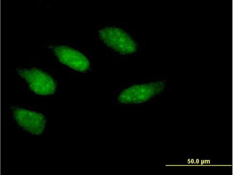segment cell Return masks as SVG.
<instances>
[{
    "label": "cell",
    "mask_w": 233,
    "mask_h": 175,
    "mask_svg": "<svg viewBox=\"0 0 233 175\" xmlns=\"http://www.w3.org/2000/svg\"><path fill=\"white\" fill-rule=\"evenodd\" d=\"M199 162V160L198 159H196V163L197 164H198Z\"/></svg>",
    "instance_id": "5"
},
{
    "label": "cell",
    "mask_w": 233,
    "mask_h": 175,
    "mask_svg": "<svg viewBox=\"0 0 233 175\" xmlns=\"http://www.w3.org/2000/svg\"><path fill=\"white\" fill-rule=\"evenodd\" d=\"M16 70L27 84L30 90L36 94L50 95L56 93V82L47 73L36 68H18Z\"/></svg>",
    "instance_id": "1"
},
{
    "label": "cell",
    "mask_w": 233,
    "mask_h": 175,
    "mask_svg": "<svg viewBox=\"0 0 233 175\" xmlns=\"http://www.w3.org/2000/svg\"><path fill=\"white\" fill-rule=\"evenodd\" d=\"M100 39L107 46L123 54H129L135 50L133 41L121 29L107 27L98 31Z\"/></svg>",
    "instance_id": "3"
},
{
    "label": "cell",
    "mask_w": 233,
    "mask_h": 175,
    "mask_svg": "<svg viewBox=\"0 0 233 175\" xmlns=\"http://www.w3.org/2000/svg\"><path fill=\"white\" fill-rule=\"evenodd\" d=\"M188 163L190 164V159H188Z\"/></svg>",
    "instance_id": "6"
},
{
    "label": "cell",
    "mask_w": 233,
    "mask_h": 175,
    "mask_svg": "<svg viewBox=\"0 0 233 175\" xmlns=\"http://www.w3.org/2000/svg\"><path fill=\"white\" fill-rule=\"evenodd\" d=\"M55 55L60 61L71 68L85 72L89 69V62L82 54L71 48L60 46L55 48Z\"/></svg>",
    "instance_id": "4"
},
{
    "label": "cell",
    "mask_w": 233,
    "mask_h": 175,
    "mask_svg": "<svg viewBox=\"0 0 233 175\" xmlns=\"http://www.w3.org/2000/svg\"><path fill=\"white\" fill-rule=\"evenodd\" d=\"M208 163H210V160H208Z\"/></svg>",
    "instance_id": "7"
},
{
    "label": "cell",
    "mask_w": 233,
    "mask_h": 175,
    "mask_svg": "<svg viewBox=\"0 0 233 175\" xmlns=\"http://www.w3.org/2000/svg\"><path fill=\"white\" fill-rule=\"evenodd\" d=\"M163 82L134 85L123 90L118 97L123 104H139L145 102L161 92L165 88Z\"/></svg>",
    "instance_id": "2"
}]
</instances>
